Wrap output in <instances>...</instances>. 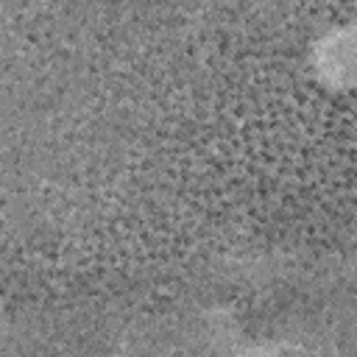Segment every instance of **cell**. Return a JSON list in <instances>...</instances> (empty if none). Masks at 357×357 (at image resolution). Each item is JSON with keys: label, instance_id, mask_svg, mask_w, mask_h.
I'll list each match as a JSON object with an SVG mask.
<instances>
[{"label": "cell", "instance_id": "1", "mask_svg": "<svg viewBox=\"0 0 357 357\" xmlns=\"http://www.w3.org/2000/svg\"><path fill=\"white\" fill-rule=\"evenodd\" d=\"M310 70L332 92H357V20L337 22L310 45Z\"/></svg>", "mask_w": 357, "mask_h": 357}]
</instances>
